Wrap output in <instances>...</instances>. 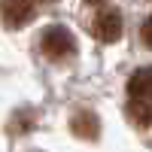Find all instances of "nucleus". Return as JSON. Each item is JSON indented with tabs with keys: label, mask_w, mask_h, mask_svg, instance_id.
<instances>
[{
	"label": "nucleus",
	"mask_w": 152,
	"mask_h": 152,
	"mask_svg": "<svg viewBox=\"0 0 152 152\" xmlns=\"http://www.w3.org/2000/svg\"><path fill=\"white\" fill-rule=\"evenodd\" d=\"M128 116L143 128H152V67L134 70L128 79Z\"/></svg>",
	"instance_id": "f257e3e1"
},
{
	"label": "nucleus",
	"mask_w": 152,
	"mask_h": 152,
	"mask_svg": "<svg viewBox=\"0 0 152 152\" xmlns=\"http://www.w3.org/2000/svg\"><path fill=\"white\" fill-rule=\"evenodd\" d=\"M40 52L49 61L61 64V61H67L76 52V37L70 34V28H64V24H52V28H46L43 37H40Z\"/></svg>",
	"instance_id": "f03ea898"
},
{
	"label": "nucleus",
	"mask_w": 152,
	"mask_h": 152,
	"mask_svg": "<svg viewBox=\"0 0 152 152\" xmlns=\"http://www.w3.org/2000/svg\"><path fill=\"white\" fill-rule=\"evenodd\" d=\"M91 37L97 43H116L122 37V15L116 9H104L100 15L91 21Z\"/></svg>",
	"instance_id": "7ed1b4c3"
},
{
	"label": "nucleus",
	"mask_w": 152,
	"mask_h": 152,
	"mask_svg": "<svg viewBox=\"0 0 152 152\" xmlns=\"http://www.w3.org/2000/svg\"><path fill=\"white\" fill-rule=\"evenodd\" d=\"M34 0H3L0 3V18L6 28H21L34 18Z\"/></svg>",
	"instance_id": "20e7f679"
},
{
	"label": "nucleus",
	"mask_w": 152,
	"mask_h": 152,
	"mask_svg": "<svg viewBox=\"0 0 152 152\" xmlns=\"http://www.w3.org/2000/svg\"><path fill=\"white\" fill-rule=\"evenodd\" d=\"M97 116H94V113L91 110H79V113H76V116L70 119V131L76 134V137H82V140H94V137H97Z\"/></svg>",
	"instance_id": "39448f33"
},
{
	"label": "nucleus",
	"mask_w": 152,
	"mask_h": 152,
	"mask_svg": "<svg viewBox=\"0 0 152 152\" xmlns=\"http://www.w3.org/2000/svg\"><path fill=\"white\" fill-rule=\"evenodd\" d=\"M140 40L152 49V15H149V18H143V24H140Z\"/></svg>",
	"instance_id": "423d86ee"
},
{
	"label": "nucleus",
	"mask_w": 152,
	"mask_h": 152,
	"mask_svg": "<svg viewBox=\"0 0 152 152\" xmlns=\"http://www.w3.org/2000/svg\"><path fill=\"white\" fill-rule=\"evenodd\" d=\"M88 6H100V3H107V0H85Z\"/></svg>",
	"instance_id": "0eeeda50"
},
{
	"label": "nucleus",
	"mask_w": 152,
	"mask_h": 152,
	"mask_svg": "<svg viewBox=\"0 0 152 152\" xmlns=\"http://www.w3.org/2000/svg\"><path fill=\"white\" fill-rule=\"evenodd\" d=\"M43 3H55V0H43Z\"/></svg>",
	"instance_id": "6e6552de"
}]
</instances>
